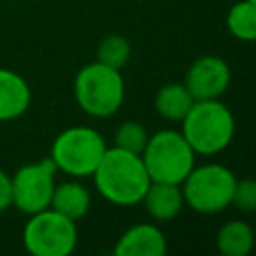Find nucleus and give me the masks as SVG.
<instances>
[{
	"mask_svg": "<svg viewBox=\"0 0 256 256\" xmlns=\"http://www.w3.org/2000/svg\"><path fill=\"white\" fill-rule=\"evenodd\" d=\"M92 178L96 192L116 206L140 204L152 182L142 162V156L122 150L118 146L106 148Z\"/></svg>",
	"mask_w": 256,
	"mask_h": 256,
	"instance_id": "obj_1",
	"label": "nucleus"
},
{
	"mask_svg": "<svg viewBox=\"0 0 256 256\" xmlns=\"http://www.w3.org/2000/svg\"><path fill=\"white\" fill-rule=\"evenodd\" d=\"M180 124L182 136L194 154L200 156H216L226 150L236 130L234 114L224 102H220V98L194 100Z\"/></svg>",
	"mask_w": 256,
	"mask_h": 256,
	"instance_id": "obj_2",
	"label": "nucleus"
},
{
	"mask_svg": "<svg viewBox=\"0 0 256 256\" xmlns=\"http://www.w3.org/2000/svg\"><path fill=\"white\" fill-rule=\"evenodd\" d=\"M126 84L118 68L102 62L84 64L74 78V98L82 112L94 118L116 114L124 102Z\"/></svg>",
	"mask_w": 256,
	"mask_h": 256,
	"instance_id": "obj_3",
	"label": "nucleus"
},
{
	"mask_svg": "<svg viewBox=\"0 0 256 256\" xmlns=\"http://www.w3.org/2000/svg\"><path fill=\"white\" fill-rule=\"evenodd\" d=\"M140 156L152 182L182 184V180L196 164V154L182 132L170 128L158 130L148 136V142Z\"/></svg>",
	"mask_w": 256,
	"mask_h": 256,
	"instance_id": "obj_4",
	"label": "nucleus"
},
{
	"mask_svg": "<svg viewBox=\"0 0 256 256\" xmlns=\"http://www.w3.org/2000/svg\"><path fill=\"white\" fill-rule=\"evenodd\" d=\"M106 148L108 144L98 130L90 126H70L54 138L50 160L56 170L74 178H84L94 174Z\"/></svg>",
	"mask_w": 256,
	"mask_h": 256,
	"instance_id": "obj_5",
	"label": "nucleus"
},
{
	"mask_svg": "<svg viewBox=\"0 0 256 256\" xmlns=\"http://www.w3.org/2000/svg\"><path fill=\"white\" fill-rule=\"evenodd\" d=\"M236 186V174L218 162L200 164L188 172L182 180L184 204L198 214H218L232 204Z\"/></svg>",
	"mask_w": 256,
	"mask_h": 256,
	"instance_id": "obj_6",
	"label": "nucleus"
},
{
	"mask_svg": "<svg viewBox=\"0 0 256 256\" xmlns=\"http://www.w3.org/2000/svg\"><path fill=\"white\" fill-rule=\"evenodd\" d=\"M24 248L34 256H68L78 242L76 222L64 214L44 208L28 216L22 230Z\"/></svg>",
	"mask_w": 256,
	"mask_h": 256,
	"instance_id": "obj_7",
	"label": "nucleus"
},
{
	"mask_svg": "<svg viewBox=\"0 0 256 256\" xmlns=\"http://www.w3.org/2000/svg\"><path fill=\"white\" fill-rule=\"evenodd\" d=\"M56 166L48 158L38 162H28L20 166L12 176V206L22 214H34L50 208L52 192L56 186Z\"/></svg>",
	"mask_w": 256,
	"mask_h": 256,
	"instance_id": "obj_8",
	"label": "nucleus"
},
{
	"mask_svg": "<svg viewBox=\"0 0 256 256\" xmlns=\"http://www.w3.org/2000/svg\"><path fill=\"white\" fill-rule=\"evenodd\" d=\"M230 66L224 58L208 54L196 58L184 76V86L192 94L194 100H210L220 98L230 86Z\"/></svg>",
	"mask_w": 256,
	"mask_h": 256,
	"instance_id": "obj_9",
	"label": "nucleus"
},
{
	"mask_svg": "<svg viewBox=\"0 0 256 256\" xmlns=\"http://www.w3.org/2000/svg\"><path fill=\"white\" fill-rule=\"evenodd\" d=\"M168 242L164 232L156 224L140 222L122 232L114 244L116 256H164Z\"/></svg>",
	"mask_w": 256,
	"mask_h": 256,
	"instance_id": "obj_10",
	"label": "nucleus"
},
{
	"mask_svg": "<svg viewBox=\"0 0 256 256\" xmlns=\"http://www.w3.org/2000/svg\"><path fill=\"white\" fill-rule=\"evenodd\" d=\"M32 102V90L24 76L0 68V122H10L26 114Z\"/></svg>",
	"mask_w": 256,
	"mask_h": 256,
	"instance_id": "obj_11",
	"label": "nucleus"
},
{
	"mask_svg": "<svg viewBox=\"0 0 256 256\" xmlns=\"http://www.w3.org/2000/svg\"><path fill=\"white\" fill-rule=\"evenodd\" d=\"M142 204L148 216L156 222H168L176 218L184 206V196L180 184L170 182H150Z\"/></svg>",
	"mask_w": 256,
	"mask_h": 256,
	"instance_id": "obj_12",
	"label": "nucleus"
},
{
	"mask_svg": "<svg viewBox=\"0 0 256 256\" xmlns=\"http://www.w3.org/2000/svg\"><path fill=\"white\" fill-rule=\"evenodd\" d=\"M90 202H92V198L84 184H80L76 180H66V182L54 186L50 208L64 214L66 218L78 222L88 214Z\"/></svg>",
	"mask_w": 256,
	"mask_h": 256,
	"instance_id": "obj_13",
	"label": "nucleus"
},
{
	"mask_svg": "<svg viewBox=\"0 0 256 256\" xmlns=\"http://www.w3.org/2000/svg\"><path fill=\"white\" fill-rule=\"evenodd\" d=\"M256 234L244 220H228L216 234V248L224 256H246L252 252Z\"/></svg>",
	"mask_w": 256,
	"mask_h": 256,
	"instance_id": "obj_14",
	"label": "nucleus"
},
{
	"mask_svg": "<svg viewBox=\"0 0 256 256\" xmlns=\"http://www.w3.org/2000/svg\"><path fill=\"white\" fill-rule=\"evenodd\" d=\"M192 104H194V98L188 92V88L184 86V82L182 84H178V82L164 84L154 96L156 112L164 120H170V122H180Z\"/></svg>",
	"mask_w": 256,
	"mask_h": 256,
	"instance_id": "obj_15",
	"label": "nucleus"
},
{
	"mask_svg": "<svg viewBox=\"0 0 256 256\" xmlns=\"http://www.w3.org/2000/svg\"><path fill=\"white\" fill-rule=\"evenodd\" d=\"M228 32L242 42H256V4L250 0H238L226 14Z\"/></svg>",
	"mask_w": 256,
	"mask_h": 256,
	"instance_id": "obj_16",
	"label": "nucleus"
},
{
	"mask_svg": "<svg viewBox=\"0 0 256 256\" xmlns=\"http://www.w3.org/2000/svg\"><path fill=\"white\" fill-rule=\"evenodd\" d=\"M130 42L122 34H106L96 48V60L122 70L130 60Z\"/></svg>",
	"mask_w": 256,
	"mask_h": 256,
	"instance_id": "obj_17",
	"label": "nucleus"
},
{
	"mask_svg": "<svg viewBox=\"0 0 256 256\" xmlns=\"http://www.w3.org/2000/svg\"><path fill=\"white\" fill-rule=\"evenodd\" d=\"M146 142H148L146 128L140 122H134V120L122 122L114 132V146H118L122 150H128V152L142 154Z\"/></svg>",
	"mask_w": 256,
	"mask_h": 256,
	"instance_id": "obj_18",
	"label": "nucleus"
},
{
	"mask_svg": "<svg viewBox=\"0 0 256 256\" xmlns=\"http://www.w3.org/2000/svg\"><path fill=\"white\" fill-rule=\"evenodd\" d=\"M232 204L242 212H256V180L254 178H236Z\"/></svg>",
	"mask_w": 256,
	"mask_h": 256,
	"instance_id": "obj_19",
	"label": "nucleus"
},
{
	"mask_svg": "<svg viewBox=\"0 0 256 256\" xmlns=\"http://www.w3.org/2000/svg\"><path fill=\"white\" fill-rule=\"evenodd\" d=\"M12 206V182L10 176L0 168V212H6Z\"/></svg>",
	"mask_w": 256,
	"mask_h": 256,
	"instance_id": "obj_20",
	"label": "nucleus"
},
{
	"mask_svg": "<svg viewBox=\"0 0 256 256\" xmlns=\"http://www.w3.org/2000/svg\"><path fill=\"white\" fill-rule=\"evenodd\" d=\"M250 2H254V4H256V0H250Z\"/></svg>",
	"mask_w": 256,
	"mask_h": 256,
	"instance_id": "obj_21",
	"label": "nucleus"
}]
</instances>
